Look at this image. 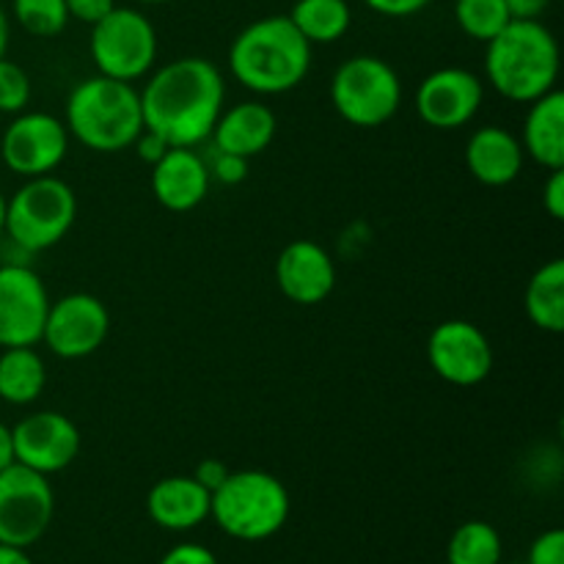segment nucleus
<instances>
[{
  "label": "nucleus",
  "mask_w": 564,
  "mask_h": 564,
  "mask_svg": "<svg viewBox=\"0 0 564 564\" xmlns=\"http://www.w3.org/2000/svg\"><path fill=\"white\" fill-rule=\"evenodd\" d=\"M512 14L505 0H455V22L468 39L488 44L510 25Z\"/></svg>",
  "instance_id": "a878e982"
},
{
  "label": "nucleus",
  "mask_w": 564,
  "mask_h": 564,
  "mask_svg": "<svg viewBox=\"0 0 564 564\" xmlns=\"http://www.w3.org/2000/svg\"><path fill=\"white\" fill-rule=\"evenodd\" d=\"M66 11H69V20H80L86 25L102 20L108 11L116 9V0H64Z\"/></svg>",
  "instance_id": "2f4dec72"
},
{
  "label": "nucleus",
  "mask_w": 564,
  "mask_h": 564,
  "mask_svg": "<svg viewBox=\"0 0 564 564\" xmlns=\"http://www.w3.org/2000/svg\"><path fill=\"white\" fill-rule=\"evenodd\" d=\"M158 31L143 11L132 6H116L91 25L88 53L97 75L135 83L154 69L158 61Z\"/></svg>",
  "instance_id": "6e6552de"
},
{
  "label": "nucleus",
  "mask_w": 564,
  "mask_h": 564,
  "mask_svg": "<svg viewBox=\"0 0 564 564\" xmlns=\"http://www.w3.org/2000/svg\"><path fill=\"white\" fill-rule=\"evenodd\" d=\"M527 154L521 138L505 127H479L466 143V169L477 182L488 187H507L521 176Z\"/></svg>",
  "instance_id": "a211bd4d"
},
{
  "label": "nucleus",
  "mask_w": 564,
  "mask_h": 564,
  "mask_svg": "<svg viewBox=\"0 0 564 564\" xmlns=\"http://www.w3.org/2000/svg\"><path fill=\"white\" fill-rule=\"evenodd\" d=\"M510 9L512 20H540L543 11L549 9L551 0H505Z\"/></svg>",
  "instance_id": "e433bc0d"
},
{
  "label": "nucleus",
  "mask_w": 564,
  "mask_h": 564,
  "mask_svg": "<svg viewBox=\"0 0 564 564\" xmlns=\"http://www.w3.org/2000/svg\"><path fill=\"white\" fill-rule=\"evenodd\" d=\"M229 466H226L224 460H215V457H209V460H202L196 466V471H193V479H196L198 485H204V488L213 494V490H218L220 485L226 482V477H229Z\"/></svg>",
  "instance_id": "f704fd0d"
},
{
  "label": "nucleus",
  "mask_w": 564,
  "mask_h": 564,
  "mask_svg": "<svg viewBox=\"0 0 564 564\" xmlns=\"http://www.w3.org/2000/svg\"><path fill=\"white\" fill-rule=\"evenodd\" d=\"M53 516L55 494L44 474L20 463L0 471V543L31 549L47 534Z\"/></svg>",
  "instance_id": "1a4fd4ad"
},
{
  "label": "nucleus",
  "mask_w": 564,
  "mask_h": 564,
  "mask_svg": "<svg viewBox=\"0 0 564 564\" xmlns=\"http://www.w3.org/2000/svg\"><path fill=\"white\" fill-rule=\"evenodd\" d=\"M527 314L545 334L564 330V259H551L534 270L527 284Z\"/></svg>",
  "instance_id": "5701e85b"
},
{
  "label": "nucleus",
  "mask_w": 564,
  "mask_h": 564,
  "mask_svg": "<svg viewBox=\"0 0 564 564\" xmlns=\"http://www.w3.org/2000/svg\"><path fill=\"white\" fill-rule=\"evenodd\" d=\"M560 42L540 20H510L485 47V77L505 99L529 105L560 80Z\"/></svg>",
  "instance_id": "7ed1b4c3"
},
{
  "label": "nucleus",
  "mask_w": 564,
  "mask_h": 564,
  "mask_svg": "<svg viewBox=\"0 0 564 564\" xmlns=\"http://www.w3.org/2000/svg\"><path fill=\"white\" fill-rule=\"evenodd\" d=\"M64 124L91 152L116 154L130 149L143 132L141 91L113 77H88L72 88Z\"/></svg>",
  "instance_id": "20e7f679"
},
{
  "label": "nucleus",
  "mask_w": 564,
  "mask_h": 564,
  "mask_svg": "<svg viewBox=\"0 0 564 564\" xmlns=\"http://www.w3.org/2000/svg\"><path fill=\"white\" fill-rule=\"evenodd\" d=\"M6 235V196L3 191H0V237Z\"/></svg>",
  "instance_id": "a19ab883"
},
{
  "label": "nucleus",
  "mask_w": 564,
  "mask_h": 564,
  "mask_svg": "<svg viewBox=\"0 0 564 564\" xmlns=\"http://www.w3.org/2000/svg\"><path fill=\"white\" fill-rule=\"evenodd\" d=\"M308 44H334L350 31L352 11L347 0H295L286 14Z\"/></svg>",
  "instance_id": "b1692460"
},
{
  "label": "nucleus",
  "mask_w": 564,
  "mask_h": 564,
  "mask_svg": "<svg viewBox=\"0 0 564 564\" xmlns=\"http://www.w3.org/2000/svg\"><path fill=\"white\" fill-rule=\"evenodd\" d=\"M527 564H564V532L562 529H549L538 534L529 545Z\"/></svg>",
  "instance_id": "c85d7f7f"
},
{
  "label": "nucleus",
  "mask_w": 564,
  "mask_h": 564,
  "mask_svg": "<svg viewBox=\"0 0 564 564\" xmlns=\"http://www.w3.org/2000/svg\"><path fill=\"white\" fill-rule=\"evenodd\" d=\"M9 39H11V22H9V14H6L3 6H0V58H6Z\"/></svg>",
  "instance_id": "ea45409f"
},
{
  "label": "nucleus",
  "mask_w": 564,
  "mask_h": 564,
  "mask_svg": "<svg viewBox=\"0 0 564 564\" xmlns=\"http://www.w3.org/2000/svg\"><path fill=\"white\" fill-rule=\"evenodd\" d=\"M11 14L22 31L36 39H53L69 25L64 0H11Z\"/></svg>",
  "instance_id": "bb28decb"
},
{
  "label": "nucleus",
  "mask_w": 564,
  "mask_h": 564,
  "mask_svg": "<svg viewBox=\"0 0 564 564\" xmlns=\"http://www.w3.org/2000/svg\"><path fill=\"white\" fill-rule=\"evenodd\" d=\"M47 386V367L33 347H6L0 352V400L9 405H31Z\"/></svg>",
  "instance_id": "4be33fe9"
},
{
  "label": "nucleus",
  "mask_w": 564,
  "mask_h": 564,
  "mask_svg": "<svg viewBox=\"0 0 564 564\" xmlns=\"http://www.w3.org/2000/svg\"><path fill=\"white\" fill-rule=\"evenodd\" d=\"M521 147L543 169H564V94L560 88L529 102Z\"/></svg>",
  "instance_id": "412c9836"
},
{
  "label": "nucleus",
  "mask_w": 564,
  "mask_h": 564,
  "mask_svg": "<svg viewBox=\"0 0 564 564\" xmlns=\"http://www.w3.org/2000/svg\"><path fill=\"white\" fill-rule=\"evenodd\" d=\"M207 163L193 149L171 147L152 165V193L169 213H191L209 193Z\"/></svg>",
  "instance_id": "f3484780"
},
{
  "label": "nucleus",
  "mask_w": 564,
  "mask_h": 564,
  "mask_svg": "<svg viewBox=\"0 0 564 564\" xmlns=\"http://www.w3.org/2000/svg\"><path fill=\"white\" fill-rule=\"evenodd\" d=\"M50 303L36 270L22 262L0 264V347H36Z\"/></svg>",
  "instance_id": "9b49d317"
},
{
  "label": "nucleus",
  "mask_w": 564,
  "mask_h": 564,
  "mask_svg": "<svg viewBox=\"0 0 564 564\" xmlns=\"http://www.w3.org/2000/svg\"><path fill=\"white\" fill-rule=\"evenodd\" d=\"M229 69L242 88L259 97L295 91L312 69V44L290 17H262L235 36Z\"/></svg>",
  "instance_id": "f03ea898"
},
{
  "label": "nucleus",
  "mask_w": 564,
  "mask_h": 564,
  "mask_svg": "<svg viewBox=\"0 0 564 564\" xmlns=\"http://www.w3.org/2000/svg\"><path fill=\"white\" fill-rule=\"evenodd\" d=\"M375 14L394 17V20H402V17H413L419 11L427 9L433 0H364Z\"/></svg>",
  "instance_id": "473e14b6"
},
{
  "label": "nucleus",
  "mask_w": 564,
  "mask_h": 564,
  "mask_svg": "<svg viewBox=\"0 0 564 564\" xmlns=\"http://www.w3.org/2000/svg\"><path fill=\"white\" fill-rule=\"evenodd\" d=\"M11 438H14V463L44 477L69 468L83 446L77 424L55 411H39L20 419L11 427Z\"/></svg>",
  "instance_id": "4468645a"
},
{
  "label": "nucleus",
  "mask_w": 564,
  "mask_h": 564,
  "mask_svg": "<svg viewBox=\"0 0 564 564\" xmlns=\"http://www.w3.org/2000/svg\"><path fill=\"white\" fill-rule=\"evenodd\" d=\"M543 207L554 220L564 218V169H554L545 180Z\"/></svg>",
  "instance_id": "72a5a7b5"
},
{
  "label": "nucleus",
  "mask_w": 564,
  "mask_h": 564,
  "mask_svg": "<svg viewBox=\"0 0 564 564\" xmlns=\"http://www.w3.org/2000/svg\"><path fill=\"white\" fill-rule=\"evenodd\" d=\"M33 86L28 72L9 58H0V113L17 116L31 105Z\"/></svg>",
  "instance_id": "cd10ccee"
},
{
  "label": "nucleus",
  "mask_w": 564,
  "mask_h": 564,
  "mask_svg": "<svg viewBox=\"0 0 564 564\" xmlns=\"http://www.w3.org/2000/svg\"><path fill=\"white\" fill-rule=\"evenodd\" d=\"M427 361L441 380L471 389L494 369V347L488 336L468 319H446L430 334Z\"/></svg>",
  "instance_id": "ddd939ff"
},
{
  "label": "nucleus",
  "mask_w": 564,
  "mask_h": 564,
  "mask_svg": "<svg viewBox=\"0 0 564 564\" xmlns=\"http://www.w3.org/2000/svg\"><path fill=\"white\" fill-rule=\"evenodd\" d=\"M132 3H143V6H160V3H169V0H132Z\"/></svg>",
  "instance_id": "79ce46f5"
},
{
  "label": "nucleus",
  "mask_w": 564,
  "mask_h": 564,
  "mask_svg": "<svg viewBox=\"0 0 564 564\" xmlns=\"http://www.w3.org/2000/svg\"><path fill=\"white\" fill-rule=\"evenodd\" d=\"M275 284L286 301L297 306H317L334 292L336 264L319 242L295 240L275 259Z\"/></svg>",
  "instance_id": "dca6fc26"
},
{
  "label": "nucleus",
  "mask_w": 564,
  "mask_h": 564,
  "mask_svg": "<svg viewBox=\"0 0 564 564\" xmlns=\"http://www.w3.org/2000/svg\"><path fill=\"white\" fill-rule=\"evenodd\" d=\"M224 102L226 83L213 61L202 55L174 58L154 69L141 88L143 130L169 147L193 149L213 135Z\"/></svg>",
  "instance_id": "f257e3e1"
},
{
  "label": "nucleus",
  "mask_w": 564,
  "mask_h": 564,
  "mask_svg": "<svg viewBox=\"0 0 564 564\" xmlns=\"http://www.w3.org/2000/svg\"><path fill=\"white\" fill-rule=\"evenodd\" d=\"M132 147H135V152H138V158L141 160H147L149 165H154L158 163L160 158H163L165 152H169V143L163 141V138L160 135H154V132H149V130H143L141 135H138V141L132 143Z\"/></svg>",
  "instance_id": "c9c22d12"
},
{
  "label": "nucleus",
  "mask_w": 564,
  "mask_h": 564,
  "mask_svg": "<svg viewBox=\"0 0 564 564\" xmlns=\"http://www.w3.org/2000/svg\"><path fill=\"white\" fill-rule=\"evenodd\" d=\"M207 169H209V176L218 180L220 185H240V182L248 176V160L237 158V154H229V152H218V149H215L213 163H209Z\"/></svg>",
  "instance_id": "c756f323"
},
{
  "label": "nucleus",
  "mask_w": 564,
  "mask_h": 564,
  "mask_svg": "<svg viewBox=\"0 0 564 564\" xmlns=\"http://www.w3.org/2000/svg\"><path fill=\"white\" fill-rule=\"evenodd\" d=\"M77 218V196L55 174L33 176L6 198V235L25 253L58 246Z\"/></svg>",
  "instance_id": "423d86ee"
},
{
  "label": "nucleus",
  "mask_w": 564,
  "mask_h": 564,
  "mask_svg": "<svg viewBox=\"0 0 564 564\" xmlns=\"http://www.w3.org/2000/svg\"><path fill=\"white\" fill-rule=\"evenodd\" d=\"M108 334V306L97 295L72 292V295L50 303L42 341L53 356L64 358V361H77V358L94 356L105 345Z\"/></svg>",
  "instance_id": "f8f14e48"
},
{
  "label": "nucleus",
  "mask_w": 564,
  "mask_h": 564,
  "mask_svg": "<svg viewBox=\"0 0 564 564\" xmlns=\"http://www.w3.org/2000/svg\"><path fill=\"white\" fill-rule=\"evenodd\" d=\"M14 466V438H11L9 424L0 422V471Z\"/></svg>",
  "instance_id": "4c0bfd02"
},
{
  "label": "nucleus",
  "mask_w": 564,
  "mask_h": 564,
  "mask_svg": "<svg viewBox=\"0 0 564 564\" xmlns=\"http://www.w3.org/2000/svg\"><path fill=\"white\" fill-rule=\"evenodd\" d=\"M275 132H279V119H275L273 108L257 102V99H246V102H237L235 108L218 116L209 138H213L218 152L251 160L273 143Z\"/></svg>",
  "instance_id": "aec40b11"
},
{
  "label": "nucleus",
  "mask_w": 564,
  "mask_h": 564,
  "mask_svg": "<svg viewBox=\"0 0 564 564\" xmlns=\"http://www.w3.org/2000/svg\"><path fill=\"white\" fill-rule=\"evenodd\" d=\"M485 83L463 66H444L416 88V113L433 130H460L479 113Z\"/></svg>",
  "instance_id": "2eb2a0df"
},
{
  "label": "nucleus",
  "mask_w": 564,
  "mask_h": 564,
  "mask_svg": "<svg viewBox=\"0 0 564 564\" xmlns=\"http://www.w3.org/2000/svg\"><path fill=\"white\" fill-rule=\"evenodd\" d=\"M330 105L352 127H383L402 105V80L389 61L352 55L330 77Z\"/></svg>",
  "instance_id": "0eeeda50"
},
{
  "label": "nucleus",
  "mask_w": 564,
  "mask_h": 564,
  "mask_svg": "<svg viewBox=\"0 0 564 564\" xmlns=\"http://www.w3.org/2000/svg\"><path fill=\"white\" fill-rule=\"evenodd\" d=\"M505 543L499 529L485 521H466L446 545V564H501Z\"/></svg>",
  "instance_id": "393cba45"
},
{
  "label": "nucleus",
  "mask_w": 564,
  "mask_h": 564,
  "mask_svg": "<svg viewBox=\"0 0 564 564\" xmlns=\"http://www.w3.org/2000/svg\"><path fill=\"white\" fill-rule=\"evenodd\" d=\"M69 152V130L64 121L44 110H22L0 138V158L17 176H47Z\"/></svg>",
  "instance_id": "9d476101"
},
{
  "label": "nucleus",
  "mask_w": 564,
  "mask_h": 564,
  "mask_svg": "<svg viewBox=\"0 0 564 564\" xmlns=\"http://www.w3.org/2000/svg\"><path fill=\"white\" fill-rule=\"evenodd\" d=\"M160 564H220L218 556L198 543H180L163 554Z\"/></svg>",
  "instance_id": "7c9ffc66"
},
{
  "label": "nucleus",
  "mask_w": 564,
  "mask_h": 564,
  "mask_svg": "<svg viewBox=\"0 0 564 564\" xmlns=\"http://www.w3.org/2000/svg\"><path fill=\"white\" fill-rule=\"evenodd\" d=\"M0 564H33V560L28 556V549L0 543Z\"/></svg>",
  "instance_id": "58836bf2"
},
{
  "label": "nucleus",
  "mask_w": 564,
  "mask_h": 564,
  "mask_svg": "<svg viewBox=\"0 0 564 564\" xmlns=\"http://www.w3.org/2000/svg\"><path fill=\"white\" fill-rule=\"evenodd\" d=\"M209 494L193 477L176 474L152 485L147 494V512L165 532H191L209 518Z\"/></svg>",
  "instance_id": "6ab92c4d"
},
{
  "label": "nucleus",
  "mask_w": 564,
  "mask_h": 564,
  "mask_svg": "<svg viewBox=\"0 0 564 564\" xmlns=\"http://www.w3.org/2000/svg\"><path fill=\"white\" fill-rule=\"evenodd\" d=\"M209 518L231 540L262 543L284 529L290 518V494L284 482L268 471H231L226 482L213 490Z\"/></svg>",
  "instance_id": "39448f33"
}]
</instances>
